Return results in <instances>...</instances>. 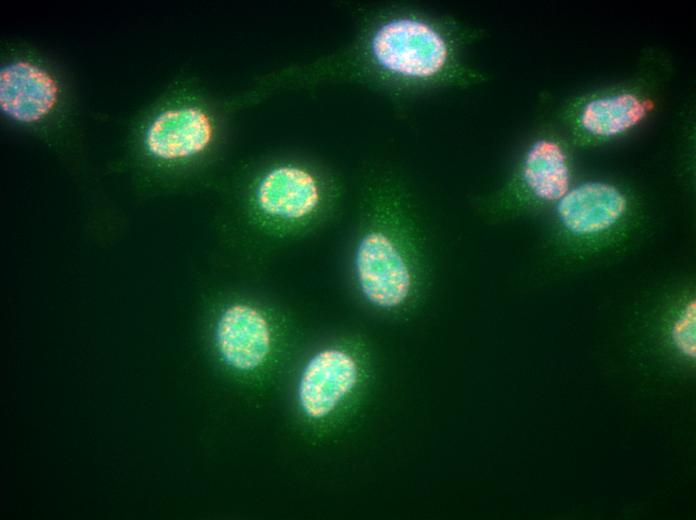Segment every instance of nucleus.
I'll use <instances>...</instances> for the list:
<instances>
[{"label":"nucleus","mask_w":696,"mask_h":520,"mask_svg":"<svg viewBox=\"0 0 696 520\" xmlns=\"http://www.w3.org/2000/svg\"><path fill=\"white\" fill-rule=\"evenodd\" d=\"M673 75L666 51L645 49L626 78L582 91L558 108L555 123L571 145H605L638 130L658 109Z\"/></svg>","instance_id":"1"},{"label":"nucleus","mask_w":696,"mask_h":520,"mask_svg":"<svg viewBox=\"0 0 696 520\" xmlns=\"http://www.w3.org/2000/svg\"><path fill=\"white\" fill-rule=\"evenodd\" d=\"M459 45V34L445 22L398 9L373 28L367 51L376 70L402 90L483 81L482 74L462 64Z\"/></svg>","instance_id":"2"},{"label":"nucleus","mask_w":696,"mask_h":520,"mask_svg":"<svg viewBox=\"0 0 696 520\" xmlns=\"http://www.w3.org/2000/svg\"><path fill=\"white\" fill-rule=\"evenodd\" d=\"M66 77L50 58L21 43L5 45L0 63V111L23 132H73Z\"/></svg>","instance_id":"3"},{"label":"nucleus","mask_w":696,"mask_h":520,"mask_svg":"<svg viewBox=\"0 0 696 520\" xmlns=\"http://www.w3.org/2000/svg\"><path fill=\"white\" fill-rule=\"evenodd\" d=\"M387 226H375L359 239L354 254V270L359 289L374 306L392 310L411 296L417 266L406 229L405 206Z\"/></svg>","instance_id":"4"},{"label":"nucleus","mask_w":696,"mask_h":520,"mask_svg":"<svg viewBox=\"0 0 696 520\" xmlns=\"http://www.w3.org/2000/svg\"><path fill=\"white\" fill-rule=\"evenodd\" d=\"M131 132L150 158L179 162L204 153L213 144L217 123L199 102L172 101L141 112Z\"/></svg>","instance_id":"5"},{"label":"nucleus","mask_w":696,"mask_h":520,"mask_svg":"<svg viewBox=\"0 0 696 520\" xmlns=\"http://www.w3.org/2000/svg\"><path fill=\"white\" fill-rule=\"evenodd\" d=\"M535 132L511 181L509 196L525 206H554L573 185L571 143L555 122Z\"/></svg>","instance_id":"6"},{"label":"nucleus","mask_w":696,"mask_h":520,"mask_svg":"<svg viewBox=\"0 0 696 520\" xmlns=\"http://www.w3.org/2000/svg\"><path fill=\"white\" fill-rule=\"evenodd\" d=\"M558 226L574 238L588 239L623 227L633 214L631 195L607 180L575 185L553 206Z\"/></svg>","instance_id":"7"},{"label":"nucleus","mask_w":696,"mask_h":520,"mask_svg":"<svg viewBox=\"0 0 696 520\" xmlns=\"http://www.w3.org/2000/svg\"><path fill=\"white\" fill-rule=\"evenodd\" d=\"M358 365L353 356L338 348L316 353L306 364L298 397L304 413L313 419L329 415L357 383Z\"/></svg>","instance_id":"8"},{"label":"nucleus","mask_w":696,"mask_h":520,"mask_svg":"<svg viewBox=\"0 0 696 520\" xmlns=\"http://www.w3.org/2000/svg\"><path fill=\"white\" fill-rule=\"evenodd\" d=\"M256 204L265 215L281 220L308 217L322 201L317 177L297 165L277 166L261 178L255 190Z\"/></svg>","instance_id":"9"},{"label":"nucleus","mask_w":696,"mask_h":520,"mask_svg":"<svg viewBox=\"0 0 696 520\" xmlns=\"http://www.w3.org/2000/svg\"><path fill=\"white\" fill-rule=\"evenodd\" d=\"M216 343L224 361L231 367L248 371L260 366L271 348V332L264 316L255 308L235 304L220 316Z\"/></svg>","instance_id":"10"},{"label":"nucleus","mask_w":696,"mask_h":520,"mask_svg":"<svg viewBox=\"0 0 696 520\" xmlns=\"http://www.w3.org/2000/svg\"><path fill=\"white\" fill-rule=\"evenodd\" d=\"M674 347L686 358L695 357V301L690 300L680 311L671 328Z\"/></svg>","instance_id":"11"}]
</instances>
